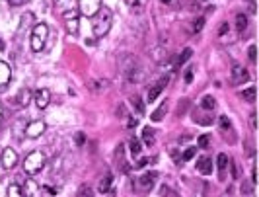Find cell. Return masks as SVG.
Segmentation results:
<instances>
[{
    "instance_id": "ffe728a7",
    "label": "cell",
    "mask_w": 259,
    "mask_h": 197,
    "mask_svg": "<svg viewBox=\"0 0 259 197\" xmlns=\"http://www.w3.org/2000/svg\"><path fill=\"white\" fill-rule=\"evenodd\" d=\"M16 100H18V104H20V105L27 107V105H29V102L33 100V98H31V90H29V88H22V90L18 92V98H16Z\"/></svg>"
},
{
    "instance_id": "4dcf8cb0",
    "label": "cell",
    "mask_w": 259,
    "mask_h": 197,
    "mask_svg": "<svg viewBox=\"0 0 259 197\" xmlns=\"http://www.w3.org/2000/svg\"><path fill=\"white\" fill-rule=\"evenodd\" d=\"M240 98H244L246 102H253V100H255V88H253V86H249V88H246L244 92L240 94Z\"/></svg>"
},
{
    "instance_id": "484cf974",
    "label": "cell",
    "mask_w": 259,
    "mask_h": 197,
    "mask_svg": "<svg viewBox=\"0 0 259 197\" xmlns=\"http://www.w3.org/2000/svg\"><path fill=\"white\" fill-rule=\"evenodd\" d=\"M166 111H168V102H164V104L160 105V107L156 109V111L152 113V115H150V117H152V121H162Z\"/></svg>"
},
{
    "instance_id": "3957f363",
    "label": "cell",
    "mask_w": 259,
    "mask_h": 197,
    "mask_svg": "<svg viewBox=\"0 0 259 197\" xmlns=\"http://www.w3.org/2000/svg\"><path fill=\"white\" fill-rule=\"evenodd\" d=\"M47 35H49V27L47 24H37L31 31V49L35 53H39L43 47H45V41H47Z\"/></svg>"
},
{
    "instance_id": "74e56055",
    "label": "cell",
    "mask_w": 259,
    "mask_h": 197,
    "mask_svg": "<svg viewBox=\"0 0 259 197\" xmlns=\"http://www.w3.org/2000/svg\"><path fill=\"white\" fill-rule=\"evenodd\" d=\"M187 107H189V100H182L180 105H178V115H180V117L187 111Z\"/></svg>"
},
{
    "instance_id": "9c48e42d",
    "label": "cell",
    "mask_w": 259,
    "mask_h": 197,
    "mask_svg": "<svg viewBox=\"0 0 259 197\" xmlns=\"http://www.w3.org/2000/svg\"><path fill=\"white\" fill-rule=\"evenodd\" d=\"M0 162H2V166H4L6 170H12L14 166L18 164V154H16V150H14V148H10V146H8V148H4Z\"/></svg>"
},
{
    "instance_id": "2e32d148",
    "label": "cell",
    "mask_w": 259,
    "mask_h": 197,
    "mask_svg": "<svg viewBox=\"0 0 259 197\" xmlns=\"http://www.w3.org/2000/svg\"><path fill=\"white\" fill-rule=\"evenodd\" d=\"M197 170L201 172V174H205V176H208L212 172V160L208 156H201L197 160Z\"/></svg>"
},
{
    "instance_id": "836d02e7",
    "label": "cell",
    "mask_w": 259,
    "mask_h": 197,
    "mask_svg": "<svg viewBox=\"0 0 259 197\" xmlns=\"http://www.w3.org/2000/svg\"><path fill=\"white\" fill-rule=\"evenodd\" d=\"M197 145L201 146V148L210 146V135H201V137H199V141H197Z\"/></svg>"
},
{
    "instance_id": "5bb4252c",
    "label": "cell",
    "mask_w": 259,
    "mask_h": 197,
    "mask_svg": "<svg viewBox=\"0 0 259 197\" xmlns=\"http://www.w3.org/2000/svg\"><path fill=\"white\" fill-rule=\"evenodd\" d=\"M12 78V68L8 63H4V61H0V86H4V84H8Z\"/></svg>"
},
{
    "instance_id": "e575fe53",
    "label": "cell",
    "mask_w": 259,
    "mask_h": 197,
    "mask_svg": "<svg viewBox=\"0 0 259 197\" xmlns=\"http://www.w3.org/2000/svg\"><path fill=\"white\" fill-rule=\"evenodd\" d=\"M197 154V146H191V148H187L185 152H183V156H182V160L183 162H187V160H191V158Z\"/></svg>"
},
{
    "instance_id": "ab89813d",
    "label": "cell",
    "mask_w": 259,
    "mask_h": 197,
    "mask_svg": "<svg viewBox=\"0 0 259 197\" xmlns=\"http://www.w3.org/2000/svg\"><path fill=\"white\" fill-rule=\"evenodd\" d=\"M31 20H33V14H31V12L24 14V16H22V29L29 26V22H31Z\"/></svg>"
},
{
    "instance_id": "8d00e7d4",
    "label": "cell",
    "mask_w": 259,
    "mask_h": 197,
    "mask_svg": "<svg viewBox=\"0 0 259 197\" xmlns=\"http://www.w3.org/2000/svg\"><path fill=\"white\" fill-rule=\"evenodd\" d=\"M160 193H162V197H178V193H176L171 187H168V185H162Z\"/></svg>"
},
{
    "instance_id": "d6986e66",
    "label": "cell",
    "mask_w": 259,
    "mask_h": 197,
    "mask_svg": "<svg viewBox=\"0 0 259 197\" xmlns=\"http://www.w3.org/2000/svg\"><path fill=\"white\" fill-rule=\"evenodd\" d=\"M125 2H127V6H129L135 14L144 12V8H146V4H148V0H125Z\"/></svg>"
},
{
    "instance_id": "f1b7e54d",
    "label": "cell",
    "mask_w": 259,
    "mask_h": 197,
    "mask_svg": "<svg viewBox=\"0 0 259 197\" xmlns=\"http://www.w3.org/2000/svg\"><path fill=\"white\" fill-rule=\"evenodd\" d=\"M8 197H24V191H22V187L18 184H10L8 185Z\"/></svg>"
},
{
    "instance_id": "7402d4cb",
    "label": "cell",
    "mask_w": 259,
    "mask_h": 197,
    "mask_svg": "<svg viewBox=\"0 0 259 197\" xmlns=\"http://www.w3.org/2000/svg\"><path fill=\"white\" fill-rule=\"evenodd\" d=\"M246 27H247V16L240 12L238 16H236V29H238V33L242 35V33L246 31Z\"/></svg>"
},
{
    "instance_id": "f546056e",
    "label": "cell",
    "mask_w": 259,
    "mask_h": 197,
    "mask_svg": "<svg viewBox=\"0 0 259 197\" xmlns=\"http://www.w3.org/2000/svg\"><path fill=\"white\" fill-rule=\"evenodd\" d=\"M129 148H131V152H133V156H139V154H141V141L133 137L129 141Z\"/></svg>"
},
{
    "instance_id": "9a60e30c",
    "label": "cell",
    "mask_w": 259,
    "mask_h": 197,
    "mask_svg": "<svg viewBox=\"0 0 259 197\" xmlns=\"http://www.w3.org/2000/svg\"><path fill=\"white\" fill-rule=\"evenodd\" d=\"M115 160H117V166H119V170L121 172L129 170V166H127V162H125V146L123 145H119L115 148Z\"/></svg>"
},
{
    "instance_id": "8fae6325",
    "label": "cell",
    "mask_w": 259,
    "mask_h": 197,
    "mask_svg": "<svg viewBox=\"0 0 259 197\" xmlns=\"http://www.w3.org/2000/svg\"><path fill=\"white\" fill-rule=\"evenodd\" d=\"M22 191H24V197H43V185L35 184L33 180H27Z\"/></svg>"
},
{
    "instance_id": "83f0119b",
    "label": "cell",
    "mask_w": 259,
    "mask_h": 197,
    "mask_svg": "<svg viewBox=\"0 0 259 197\" xmlns=\"http://www.w3.org/2000/svg\"><path fill=\"white\" fill-rule=\"evenodd\" d=\"M76 197H94V189H92L88 184H82L80 187H78Z\"/></svg>"
},
{
    "instance_id": "4316f807",
    "label": "cell",
    "mask_w": 259,
    "mask_h": 197,
    "mask_svg": "<svg viewBox=\"0 0 259 197\" xmlns=\"http://www.w3.org/2000/svg\"><path fill=\"white\" fill-rule=\"evenodd\" d=\"M131 105L137 109V113H139V115H143L144 113V104L139 96H133V98H131Z\"/></svg>"
},
{
    "instance_id": "d590c367",
    "label": "cell",
    "mask_w": 259,
    "mask_h": 197,
    "mask_svg": "<svg viewBox=\"0 0 259 197\" xmlns=\"http://www.w3.org/2000/svg\"><path fill=\"white\" fill-rule=\"evenodd\" d=\"M203 26H205V18H197V20H193V33H199V31L203 29Z\"/></svg>"
},
{
    "instance_id": "816d5d0a",
    "label": "cell",
    "mask_w": 259,
    "mask_h": 197,
    "mask_svg": "<svg viewBox=\"0 0 259 197\" xmlns=\"http://www.w3.org/2000/svg\"><path fill=\"white\" fill-rule=\"evenodd\" d=\"M162 2H164V4H168V2H169V0H162Z\"/></svg>"
},
{
    "instance_id": "277c9868",
    "label": "cell",
    "mask_w": 259,
    "mask_h": 197,
    "mask_svg": "<svg viewBox=\"0 0 259 197\" xmlns=\"http://www.w3.org/2000/svg\"><path fill=\"white\" fill-rule=\"evenodd\" d=\"M55 2V10L63 16V20L68 18H78V4L76 0H53Z\"/></svg>"
},
{
    "instance_id": "7dc6e473",
    "label": "cell",
    "mask_w": 259,
    "mask_h": 197,
    "mask_svg": "<svg viewBox=\"0 0 259 197\" xmlns=\"http://www.w3.org/2000/svg\"><path fill=\"white\" fill-rule=\"evenodd\" d=\"M249 59H251V63H255V47H253V45H251V47H249Z\"/></svg>"
},
{
    "instance_id": "603a6c76",
    "label": "cell",
    "mask_w": 259,
    "mask_h": 197,
    "mask_svg": "<svg viewBox=\"0 0 259 197\" xmlns=\"http://www.w3.org/2000/svg\"><path fill=\"white\" fill-rule=\"evenodd\" d=\"M143 141L148 146H152L156 143V135H154V129H152V127H144L143 129Z\"/></svg>"
},
{
    "instance_id": "d4e9b609",
    "label": "cell",
    "mask_w": 259,
    "mask_h": 197,
    "mask_svg": "<svg viewBox=\"0 0 259 197\" xmlns=\"http://www.w3.org/2000/svg\"><path fill=\"white\" fill-rule=\"evenodd\" d=\"M228 162H230V160H228V156H226L224 152H221V154H219V158H217V164H219V170H221V180L224 178V170H226Z\"/></svg>"
},
{
    "instance_id": "44dd1931",
    "label": "cell",
    "mask_w": 259,
    "mask_h": 197,
    "mask_svg": "<svg viewBox=\"0 0 259 197\" xmlns=\"http://www.w3.org/2000/svg\"><path fill=\"white\" fill-rule=\"evenodd\" d=\"M65 27H66V31H68V35H76L78 29H80L78 18H68V20H65Z\"/></svg>"
},
{
    "instance_id": "e0dca14e",
    "label": "cell",
    "mask_w": 259,
    "mask_h": 197,
    "mask_svg": "<svg viewBox=\"0 0 259 197\" xmlns=\"http://www.w3.org/2000/svg\"><path fill=\"white\" fill-rule=\"evenodd\" d=\"M208 111H205V109H195L193 113V121L195 123H199V125H210L212 123V115H207Z\"/></svg>"
},
{
    "instance_id": "f6af8a7d",
    "label": "cell",
    "mask_w": 259,
    "mask_h": 197,
    "mask_svg": "<svg viewBox=\"0 0 259 197\" xmlns=\"http://www.w3.org/2000/svg\"><path fill=\"white\" fill-rule=\"evenodd\" d=\"M127 125H129V129L137 127V125H139V119H137V117H129V123H127Z\"/></svg>"
},
{
    "instance_id": "1f68e13d",
    "label": "cell",
    "mask_w": 259,
    "mask_h": 197,
    "mask_svg": "<svg viewBox=\"0 0 259 197\" xmlns=\"http://www.w3.org/2000/svg\"><path fill=\"white\" fill-rule=\"evenodd\" d=\"M191 55H193V51H191V49H189V47H187V49H183V51H182V55H180V57H178V59H176V65H178V66H182L183 63H185V61H187V59H189V57H191Z\"/></svg>"
},
{
    "instance_id": "c3c4849f",
    "label": "cell",
    "mask_w": 259,
    "mask_h": 197,
    "mask_svg": "<svg viewBox=\"0 0 259 197\" xmlns=\"http://www.w3.org/2000/svg\"><path fill=\"white\" fill-rule=\"evenodd\" d=\"M10 2V6H22V4H26L27 0H8Z\"/></svg>"
},
{
    "instance_id": "ba28073f",
    "label": "cell",
    "mask_w": 259,
    "mask_h": 197,
    "mask_svg": "<svg viewBox=\"0 0 259 197\" xmlns=\"http://www.w3.org/2000/svg\"><path fill=\"white\" fill-rule=\"evenodd\" d=\"M33 102H35V105H37L39 109H45L49 105V102H51V90L49 88H39V90H35Z\"/></svg>"
},
{
    "instance_id": "f907efd6",
    "label": "cell",
    "mask_w": 259,
    "mask_h": 197,
    "mask_svg": "<svg viewBox=\"0 0 259 197\" xmlns=\"http://www.w3.org/2000/svg\"><path fill=\"white\" fill-rule=\"evenodd\" d=\"M0 121H2V104H0Z\"/></svg>"
},
{
    "instance_id": "cb8c5ba5",
    "label": "cell",
    "mask_w": 259,
    "mask_h": 197,
    "mask_svg": "<svg viewBox=\"0 0 259 197\" xmlns=\"http://www.w3.org/2000/svg\"><path fill=\"white\" fill-rule=\"evenodd\" d=\"M217 107V102H214V98L212 96H205L203 100H201V109H205V111H212Z\"/></svg>"
},
{
    "instance_id": "6da1fadb",
    "label": "cell",
    "mask_w": 259,
    "mask_h": 197,
    "mask_svg": "<svg viewBox=\"0 0 259 197\" xmlns=\"http://www.w3.org/2000/svg\"><path fill=\"white\" fill-rule=\"evenodd\" d=\"M111 22H113V14L107 6H100V10L94 16V22H92V29H94V35L96 37H104L109 33L111 29Z\"/></svg>"
},
{
    "instance_id": "7bdbcfd3",
    "label": "cell",
    "mask_w": 259,
    "mask_h": 197,
    "mask_svg": "<svg viewBox=\"0 0 259 197\" xmlns=\"http://www.w3.org/2000/svg\"><path fill=\"white\" fill-rule=\"evenodd\" d=\"M228 29H230V27H228V22H224V24L221 26V31H219V35H221V37H224V35L228 33Z\"/></svg>"
},
{
    "instance_id": "681fc988",
    "label": "cell",
    "mask_w": 259,
    "mask_h": 197,
    "mask_svg": "<svg viewBox=\"0 0 259 197\" xmlns=\"http://www.w3.org/2000/svg\"><path fill=\"white\" fill-rule=\"evenodd\" d=\"M251 127L255 129V113H251Z\"/></svg>"
},
{
    "instance_id": "8992f818",
    "label": "cell",
    "mask_w": 259,
    "mask_h": 197,
    "mask_svg": "<svg viewBox=\"0 0 259 197\" xmlns=\"http://www.w3.org/2000/svg\"><path fill=\"white\" fill-rule=\"evenodd\" d=\"M100 6H102V0H78V12L88 18H94Z\"/></svg>"
},
{
    "instance_id": "d6a6232c",
    "label": "cell",
    "mask_w": 259,
    "mask_h": 197,
    "mask_svg": "<svg viewBox=\"0 0 259 197\" xmlns=\"http://www.w3.org/2000/svg\"><path fill=\"white\" fill-rule=\"evenodd\" d=\"M221 129H222V133L232 131V123H230V119L226 117V115H222L221 117Z\"/></svg>"
},
{
    "instance_id": "f35d334b",
    "label": "cell",
    "mask_w": 259,
    "mask_h": 197,
    "mask_svg": "<svg viewBox=\"0 0 259 197\" xmlns=\"http://www.w3.org/2000/svg\"><path fill=\"white\" fill-rule=\"evenodd\" d=\"M92 88H94V90H102V88H107V80H94V82H92Z\"/></svg>"
},
{
    "instance_id": "52a82bcc",
    "label": "cell",
    "mask_w": 259,
    "mask_h": 197,
    "mask_svg": "<svg viewBox=\"0 0 259 197\" xmlns=\"http://www.w3.org/2000/svg\"><path fill=\"white\" fill-rule=\"evenodd\" d=\"M45 129H47V125L41 121V119H37V121H31V123H27L26 127V137L27 139H37V137H41L43 133H45Z\"/></svg>"
},
{
    "instance_id": "4fadbf2b",
    "label": "cell",
    "mask_w": 259,
    "mask_h": 197,
    "mask_svg": "<svg viewBox=\"0 0 259 197\" xmlns=\"http://www.w3.org/2000/svg\"><path fill=\"white\" fill-rule=\"evenodd\" d=\"M156 178H158V174L156 172H146V174H143L141 178H139V185H141V189H150L152 185L156 184Z\"/></svg>"
},
{
    "instance_id": "60d3db41",
    "label": "cell",
    "mask_w": 259,
    "mask_h": 197,
    "mask_svg": "<svg viewBox=\"0 0 259 197\" xmlns=\"http://www.w3.org/2000/svg\"><path fill=\"white\" fill-rule=\"evenodd\" d=\"M191 80H193V66H189V68H187V72H185V82H187V84H191Z\"/></svg>"
},
{
    "instance_id": "ee69618b",
    "label": "cell",
    "mask_w": 259,
    "mask_h": 197,
    "mask_svg": "<svg viewBox=\"0 0 259 197\" xmlns=\"http://www.w3.org/2000/svg\"><path fill=\"white\" fill-rule=\"evenodd\" d=\"M84 141H86L84 133H78V135H76V145H78V146H82V145H84Z\"/></svg>"
},
{
    "instance_id": "30bf717a",
    "label": "cell",
    "mask_w": 259,
    "mask_h": 197,
    "mask_svg": "<svg viewBox=\"0 0 259 197\" xmlns=\"http://www.w3.org/2000/svg\"><path fill=\"white\" fill-rule=\"evenodd\" d=\"M232 86H240V84H244L249 80V74H247V70L244 68L242 65H234L232 68Z\"/></svg>"
},
{
    "instance_id": "7a4b0ae2",
    "label": "cell",
    "mask_w": 259,
    "mask_h": 197,
    "mask_svg": "<svg viewBox=\"0 0 259 197\" xmlns=\"http://www.w3.org/2000/svg\"><path fill=\"white\" fill-rule=\"evenodd\" d=\"M45 162H47L45 154L41 150H33V152H29L24 158V172H26L27 176H35V174H39V172L43 170Z\"/></svg>"
},
{
    "instance_id": "5b68a950",
    "label": "cell",
    "mask_w": 259,
    "mask_h": 197,
    "mask_svg": "<svg viewBox=\"0 0 259 197\" xmlns=\"http://www.w3.org/2000/svg\"><path fill=\"white\" fill-rule=\"evenodd\" d=\"M123 76L127 78V82H135V80L139 78V65H137V61L133 59V57H125L123 59Z\"/></svg>"
},
{
    "instance_id": "ac0fdd59",
    "label": "cell",
    "mask_w": 259,
    "mask_h": 197,
    "mask_svg": "<svg viewBox=\"0 0 259 197\" xmlns=\"http://www.w3.org/2000/svg\"><path fill=\"white\" fill-rule=\"evenodd\" d=\"M111 185H113V176L111 174H105L104 178L100 180L98 189H100V193H109L111 191Z\"/></svg>"
},
{
    "instance_id": "bcb514c9",
    "label": "cell",
    "mask_w": 259,
    "mask_h": 197,
    "mask_svg": "<svg viewBox=\"0 0 259 197\" xmlns=\"http://www.w3.org/2000/svg\"><path fill=\"white\" fill-rule=\"evenodd\" d=\"M242 191H246V195H249V193H251V185L247 184V182H244V184H242Z\"/></svg>"
},
{
    "instance_id": "b9f144b4",
    "label": "cell",
    "mask_w": 259,
    "mask_h": 197,
    "mask_svg": "<svg viewBox=\"0 0 259 197\" xmlns=\"http://www.w3.org/2000/svg\"><path fill=\"white\" fill-rule=\"evenodd\" d=\"M148 162H152V158H141V160L135 164V168H143V166H146Z\"/></svg>"
},
{
    "instance_id": "7c38bea8",
    "label": "cell",
    "mask_w": 259,
    "mask_h": 197,
    "mask_svg": "<svg viewBox=\"0 0 259 197\" xmlns=\"http://www.w3.org/2000/svg\"><path fill=\"white\" fill-rule=\"evenodd\" d=\"M164 86H168V76H166V78H160V80H158V82L154 84V86H152V88L148 90V94H146V102H150V104H152V102H154L156 98H158V96L162 94V90H164Z\"/></svg>"
}]
</instances>
